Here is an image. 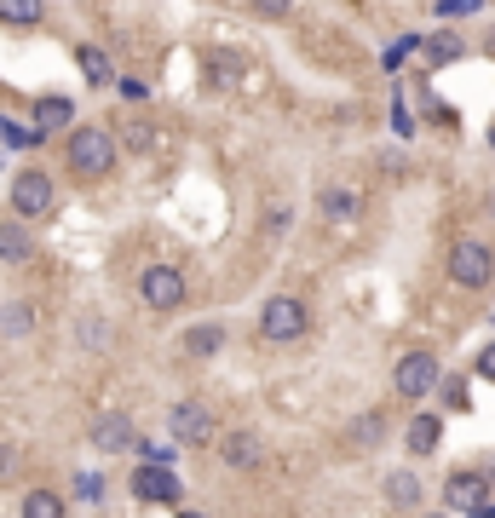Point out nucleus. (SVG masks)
Segmentation results:
<instances>
[{"label": "nucleus", "mask_w": 495, "mask_h": 518, "mask_svg": "<svg viewBox=\"0 0 495 518\" xmlns=\"http://www.w3.org/2000/svg\"><path fill=\"white\" fill-rule=\"evenodd\" d=\"M110 162H116L110 133H104V127H75L70 133V167L75 173H81V179H98V173H110Z\"/></svg>", "instance_id": "f257e3e1"}, {"label": "nucleus", "mask_w": 495, "mask_h": 518, "mask_svg": "<svg viewBox=\"0 0 495 518\" xmlns=\"http://www.w3.org/2000/svg\"><path fill=\"white\" fill-rule=\"evenodd\" d=\"M449 277L461 288H484L495 277L490 248H484V242H455V248H449Z\"/></svg>", "instance_id": "f03ea898"}, {"label": "nucleus", "mask_w": 495, "mask_h": 518, "mask_svg": "<svg viewBox=\"0 0 495 518\" xmlns=\"http://www.w3.org/2000/svg\"><path fill=\"white\" fill-rule=\"evenodd\" d=\"M260 334L265 340H300V334H306V306H300L294 294H277L260 317Z\"/></svg>", "instance_id": "7ed1b4c3"}, {"label": "nucleus", "mask_w": 495, "mask_h": 518, "mask_svg": "<svg viewBox=\"0 0 495 518\" xmlns=\"http://www.w3.org/2000/svg\"><path fill=\"white\" fill-rule=\"evenodd\" d=\"M12 213H18V219H47L52 213V179L47 173H18V179H12Z\"/></svg>", "instance_id": "20e7f679"}, {"label": "nucleus", "mask_w": 495, "mask_h": 518, "mask_svg": "<svg viewBox=\"0 0 495 518\" xmlns=\"http://www.w3.org/2000/svg\"><path fill=\"white\" fill-rule=\"evenodd\" d=\"M139 294H144V306L173 311V306H185V277H179L173 265H150L139 277Z\"/></svg>", "instance_id": "39448f33"}, {"label": "nucleus", "mask_w": 495, "mask_h": 518, "mask_svg": "<svg viewBox=\"0 0 495 518\" xmlns=\"http://www.w3.org/2000/svg\"><path fill=\"white\" fill-rule=\"evenodd\" d=\"M392 380H398L403 398H426V392L438 386V357H432V352H403Z\"/></svg>", "instance_id": "423d86ee"}, {"label": "nucleus", "mask_w": 495, "mask_h": 518, "mask_svg": "<svg viewBox=\"0 0 495 518\" xmlns=\"http://www.w3.org/2000/svg\"><path fill=\"white\" fill-rule=\"evenodd\" d=\"M167 426H173L179 444H213V415L202 409V403H173Z\"/></svg>", "instance_id": "0eeeda50"}, {"label": "nucleus", "mask_w": 495, "mask_h": 518, "mask_svg": "<svg viewBox=\"0 0 495 518\" xmlns=\"http://www.w3.org/2000/svg\"><path fill=\"white\" fill-rule=\"evenodd\" d=\"M133 490H139V501H167V507H173V501H179V478L167 467H139L133 472Z\"/></svg>", "instance_id": "6e6552de"}, {"label": "nucleus", "mask_w": 495, "mask_h": 518, "mask_svg": "<svg viewBox=\"0 0 495 518\" xmlns=\"http://www.w3.org/2000/svg\"><path fill=\"white\" fill-rule=\"evenodd\" d=\"M93 444L104 449V455H116V449H133L139 438H133V421H127V415H104V421L93 426Z\"/></svg>", "instance_id": "1a4fd4ad"}, {"label": "nucleus", "mask_w": 495, "mask_h": 518, "mask_svg": "<svg viewBox=\"0 0 495 518\" xmlns=\"http://www.w3.org/2000/svg\"><path fill=\"white\" fill-rule=\"evenodd\" d=\"M449 507H461V513H484V478L455 472V478H449Z\"/></svg>", "instance_id": "9d476101"}, {"label": "nucleus", "mask_w": 495, "mask_h": 518, "mask_svg": "<svg viewBox=\"0 0 495 518\" xmlns=\"http://www.w3.org/2000/svg\"><path fill=\"white\" fill-rule=\"evenodd\" d=\"M438 438H444V421H438V415H415V421H409V455H432Z\"/></svg>", "instance_id": "9b49d317"}, {"label": "nucleus", "mask_w": 495, "mask_h": 518, "mask_svg": "<svg viewBox=\"0 0 495 518\" xmlns=\"http://www.w3.org/2000/svg\"><path fill=\"white\" fill-rule=\"evenodd\" d=\"M219 455H225V467H254V461H260V438H254V432H231V438L219 444Z\"/></svg>", "instance_id": "f8f14e48"}, {"label": "nucleus", "mask_w": 495, "mask_h": 518, "mask_svg": "<svg viewBox=\"0 0 495 518\" xmlns=\"http://www.w3.org/2000/svg\"><path fill=\"white\" fill-rule=\"evenodd\" d=\"M386 501H392L398 513H409V507L421 501V478H415V472H392V478H386Z\"/></svg>", "instance_id": "ddd939ff"}, {"label": "nucleus", "mask_w": 495, "mask_h": 518, "mask_svg": "<svg viewBox=\"0 0 495 518\" xmlns=\"http://www.w3.org/2000/svg\"><path fill=\"white\" fill-rule=\"evenodd\" d=\"M70 116H75L70 98H41V104H35V133H58Z\"/></svg>", "instance_id": "4468645a"}, {"label": "nucleus", "mask_w": 495, "mask_h": 518, "mask_svg": "<svg viewBox=\"0 0 495 518\" xmlns=\"http://www.w3.org/2000/svg\"><path fill=\"white\" fill-rule=\"evenodd\" d=\"M219 346H225V329H219V323H202V329L185 334V352L190 357H213Z\"/></svg>", "instance_id": "2eb2a0df"}, {"label": "nucleus", "mask_w": 495, "mask_h": 518, "mask_svg": "<svg viewBox=\"0 0 495 518\" xmlns=\"http://www.w3.org/2000/svg\"><path fill=\"white\" fill-rule=\"evenodd\" d=\"M29 329H35V311L24 300H6L0 306V334H29Z\"/></svg>", "instance_id": "dca6fc26"}, {"label": "nucleus", "mask_w": 495, "mask_h": 518, "mask_svg": "<svg viewBox=\"0 0 495 518\" xmlns=\"http://www.w3.org/2000/svg\"><path fill=\"white\" fill-rule=\"evenodd\" d=\"M323 213H329V219H352V213H357V190L329 185V190H323Z\"/></svg>", "instance_id": "f3484780"}, {"label": "nucleus", "mask_w": 495, "mask_h": 518, "mask_svg": "<svg viewBox=\"0 0 495 518\" xmlns=\"http://www.w3.org/2000/svg\"><path fill=\"white\" fill-rule=\"evenodd\" d=\"M0 259H6V265H24L29 259V236L18 231V225H0Z\"/></svg>", "instance_id": "a211bd4d"}, {"label": "nucleus", "mask_w": 495, "mask_h": 518, "mask_svg": "<svg viewBox=\"0 0 495 518\" xmlns=\"http://www.w3.org/2000/svg\"><path fill=\"white\" fill-rule=\"evenodd\" d=\"M24 518H64V501L52 490H29L24 495Z\"/></svg>", "instance_id": "6ab92c4d"}, {"label": "nucleus", "mask_w": 495, "mask_h": 518, "mask_svg": "<svg viewBox=\"0 0 495 518\" xmlns=\"http://www.w3.org/2000/svg\"><path fill=\"white\" fill-rule=\"evenodd\" d=\"M41 12H47L41 0H0V18L6 24H41Z\"/></svg>", "instance_id": "aec40b11"}, {"label": "nucleus", "mask_w": 495, "mask_h": 518, "mask_svg": "<svg viewBox=\"0 0 495 518\" xmlns=\"http://www.w3.org/2000/svg\"><path fill=\"white\" fill-rule=\"evenodd\" d=\"M75 64H81V75H87V81H98V87L110 81V58H104L98 47H81V52H75Z\"/></svg>", "instance_id": "412c9836"}, {"label": "nucleus", "mask_w": 495, "mask_h": 518, "mask_svg": "<svg viewBox=\"0 0 495 518\" xmlns=\"http://www.w3.org/2000/svg\"><path fill=\"white\" fill-rule=\"evenodd\" d=\"M426 58H432V64H449V58H461V35H432V41H426Z\"/></svg>", "instance_id": "4be33fe9"}, {"label": "nucleus", "mask_w": 495, "mask_h": 518, "mask_svg": "<svg viewBox=\"0 0 495 518\" xmlns=\"http://www.w3.org/2000/svg\"><path fill=\"white\" fill-rule=\"evenodd\" d=\"M352 438H357V449H369L380 438V415H363V421L352 426Z\"/></svg>", "instance_id": "5701e85b"}, {"label": "nucleus", "mask_w": 495, "mask_h": 518, "mask_svg": "<svg viewBox=\"0 0 495 518\" xmlns=\"http://www.w3.org/2000/svg\"><path fill=\"white\" fill-rule=\"evenodd\" d=\"M248 6H254L260 18H283V12H288V6H294V0H248Z\"/></svg>", "instance_id": "b1692460"}, {"label": "nucleus", "mask_w": 495, "mask_h": 518, "mask_svg": "<svg viewBox=\"0 0 495 518\" xmlns=\"http://www.w3.org/2000/svg\"><path fill=\"white\" fill-rule=\"evenodd\" d=\"M75 495H81V501H98V478H93V472H81V478H75Z\"/></svg>", "instance_id": "393cba45"}, {"label": "nucleus", "mask_w": 495, "mask_h": 518, "mask_svg": "<svg viewBox=\"0 0 495 518\" xmlns=\"http://www.w3.org/2000/svg\"><path fill=\"white\" fill-rule=\"evenodd\" d=\"M478 375L495 380V346H484V352H478Z\"/></svg>", "instance_id": "a878e982"}, {"label": "nucleus", "mask_w": 495, "mask_h": 518, "mask_svg": "<svg viewBox=\"0 0 495 518\" xmlns=\"http://www.w3.org/2000/svg\"><path fill=\"white\" fill-rule=\"evenodd\" d=\"M472 0H444V12H467Z\"/></svg>", "instance_id": "bb28decb"}, {"label": "nucleus", "mask_w": 495, "mask_h": 518, "mask_svg": "<svg viewBox=\"0 0 495 518\" xmlns=\"http://www.w3.org/2000/svg\"><path fill=\"white\" fill-rule=\"evenodd\" d=\"M185 518H202V513H185Z\"/></svg>", "instance_id": "cd10ccee"}, {"label": "nucleus", "mask_w": 495, "mask_h": 518, "mask_svg": "<svg viewBox=\"0 0 495 518\" xmlns=\"http://www.w3.org/2000/svg\"><path fill=\"white\" fill-rule=\"evenodd\" d=\"M490 144H495V127H490Z\"/></svg>", "instance_id": "c85d7f7f"}]
</instances>
